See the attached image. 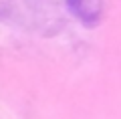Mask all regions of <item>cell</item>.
<instances>
[{
    "mask_svg": "<svg viewBox=\"0 0 121 119\" xmlns=\"http://www.w3.org/2000/svg\"><path fill=\"white\" fill-rule=\"evenodd\" d=\"M67 6H69L71 14H75L87 26H95L103 14L101 0H67Z\"/></svg>",
    "mask_w": 121,
    "mask_h": 119,
    "instance_id": "6da1fadb",
    "label": "cell"
}]
</instances>
